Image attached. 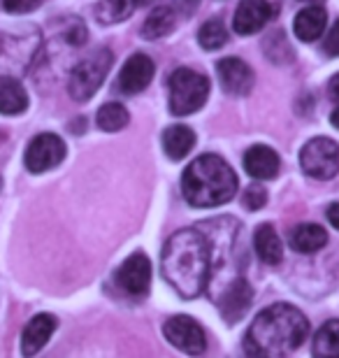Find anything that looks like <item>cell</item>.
<instances>
[{
  "label": "cell",
  "instance_id": "cell-1",
  "mask_svg": "<svg viewBox=\"0 0 339 358\" xmlns=\"http://www.w3.org/2000/svg\"><path fill=\"white\" fill-rule=\"evenodd\" d=\"M237 221L230 217L207 221L177 231L163 249V277L179 296H200L214 275V268L226 263L237 238Z\"/></svg>",
  "mask_w": 339,
  "mask_h": 358
},
{
  "label": "cell",
  "instance_id": "cell-2",
  "mask_svg": "<svg viewBox=\"0 0 339 358\" xmlns=\"http://www.w3.org/2000/svg\"><path fill=\"white\" fill-rule=\"evenodd\" d=\"M309 333V321L298 307L277 303L263 310L244 335V352L249 358H286Z\"/></svg>",
  "mask_w": 339,
  "mask_h": 358
},
{
  "label": "cell",
  "instance_id": "cell-3",
  "mask_svg": "<svg viewBox=\"0 0 339 358\" xmlns=\"http://www.w3.org/2000/svg\"><path fill=\"white\" fill-rule=\"evenodd\" d=\"M182 191L193 207H200V210L219 207L235 198L237 175L221 156L203 154L186 168L182 177Z\"/></svg>",
  "mask_w": 339,
  "mask_h": 358
},
{
  "label": "cell",
  "instance_id": "cell-4",
  "mask_svg": "<svg viewBox=\"0 0 339 358\" xmlns=\"http://www.w3.org/2000/svg\"><path fill=\"white\" fill-rule=\"evenodd\" d=\"M209 96V80L191 68H179L170 77V110L177 117L198 112Z\"/></svg>",
  "mask_w": 339,
  "mask_h": 358
},
{
  "label": "cell",
  "instance_id": "cell-5",
  "mask_svg": "<svg viewBox=\"0 0 339 358\" xmlns=\"http://www.w3.org/2000/svg\"><path fill=\"white\" fill-rule=\"evenodd\" d=\"M114 56L110 49H98L91 56H86L84 61H79L70 73V82H68V93L72 100L77 103H84L91 96H96V91L100 89V84L105 82L107 73H110Z\"/></svg>",
  "mask_w": 339,
  "mask_h": 358
},
{
  "label": "cell",
  "instance_id": "cell-6",
  "mask_svg": "<svg viewBox=\"0 0 339 358\" xmlns=\"http://www.w3.org/2000/svg\"><path fill=\"white\" fill-rule=\"evenodd\" d=\"M300 166L314 179H333L339 173V145L330 138L309 140L300 152Z\"/></svg>",
  "mask_w": 339,
  "mask_h": 358
},
{
  "label": "cell",
  "instance_id": "cell-7",
  "mask_svg": "<svg viewBox=\"0 0 339 358\" xmlns=\"http://www.w3.org/2000/svg\"><path fill=\"white\" fill-rule=\"evenodd\" d=\"M163 335L172 347H177L179 352H184L189 356H200V354H205V349H207V338L203 333V326H200L196 319L186 317V314H177V317L165 321Z\"/></svg>",
  "mask_w": 339,
  "mask_h": 358
},
{
  "label": "cell",
  "instance_id": "cell-8",
  "mask_svg": "<svg viewBox=\"0 0 339 358\" xmlns=\"http://www.w3.org/2000/svg\"><path fill=\"white\" fill-rule=\"evenodd\" d=\"M63 159H66V142L54 133H42L33 138L24 154L26 168L35 175L56 168Z\"/></svg>",
  "mask_w": 339,
  "mask_h": 358
},
{
  "label": "cell",
  "instance_id": "cell-9",
  "mask_svg": "<svg viewBox=\"0 0 339 358\" xmlns=\"http://www.w3.org/2000/svg\"><path fill=\"white\" fill-rule=\"evenodd\" d=\"M114 282L128 296H144L151 284V263L142 252H135L133 256L121 263V268L114 275Z\"/></svg>",
  "mask_w": 339,
  "mask_h": 358
},
{
  "label": "cell",
  "instance_id": "cell-10",
  "mask_svg": "<svg viewBox=\"0 0 339 358\" xmlns=\"http://www.w3.org/2000/svg\"><path fill=\"white\" fill-rule=\"evenodd\" d=\"M216 73H219L223 91L230 96H247L254 89V70L235 56H228V59L216 63Z\"/></svg>",
  "mask_w": 339,
  "mask_h": 358
},
{
  "label": "cell",
  "instance_id": "cell-11",
  "mask_svg": "<svg viewBox=\"0 0 339 358\" xmlns=\"http://www.w3.org/2000/svg\"><path fill=\"white\" fill-rule=\"evenodd\" d=\"M251 300H254V291H251L249 282L244 277H235L233 282L221 291V298H219L221 317L226 319L228 324H235V321H240L244 314H247Z\"/></svg>",
  "mask_w": 339,
  "mask_h": 358
},
{
  "label": "cell",
  "instance_id": "cell-12",
  "mask_svg": "<svg viewBox=\"0 0 339 358\" xmlns=\"http://www.w3.org/2000/svg\"><path fill=\"white\" fill-rule=\"evenodd\" d=\"M154 61L147 54H133L119 73V89L128 96H135V93L149 87L151 80H154Z\"/></svg>",
  "mask_w": 339,
  "mask_h": 358
},
{
  "label": "cell",
  "instance_id": "cell-13",
  "mask_svg": "<svg viewBox=\"0 0 339 358\" xmlns=\"http://www.w3.org/2000/svg\"><path fill=\"white\" fill-rule=\"evenodd\" d=\"M59 326V321L52 314H38L26 324L24 333H21V354L24 356H35L47 347V342L52 340V335Z\"/></svg>",
  "mask_w": 339,
  "mask_h": 358
},
{
  "label": "cell",
  "instance_id": "cell-14",
  "mask_svg": "<svg viewBox=\"0 0 339 358\" xmlns=\"http://www.w3.org/2000/svg\"><path fill=\"white\" fill-rule=\"evenodd\" d=\"M272 17V7L268 0H242L237 5L233 28L240 35H254L268 24Z\"/></svg>",
  "mask_w": 339,
  "mask_h": 358
},
{
  "label": "cell",
  "instance_id": "cell-15",
  "mask_svg": "<svg viewBox=\"0 0 339 358\" xmlns=\"http://www.w3.org/2000/svg\"><path fill=\"white\" fill-rule=\"evenodd\" d=\"M244 170L254 179H272L279 173V154L268 145H254L244 154Z\"/></svg>",
  "mask_w": 339,
  "mask_h": 358
},
{
  "label": "cell",
  "instance_id": "cell-16",
  "mask_svg": "<svg viewBox=\"0 0 339 358\" xmlns=\"http://www.w3.org/2000/svg\"><path fill=\"white\" fill-rule=\"evenodd\" d=\"M326 26H328V14L319 5L305 7L302 12H298V17L293 21V31L302 42L319 40L323 31H326Z\"/></svg>",
  "mask_w": 339,
  "mask_h": 358
},
{
  "label": "cell",
  "instance_id": "cell-17",
  "mask_svg": "<svg viewBox=\"0 0 339 358\" xmlns=\"http://www.w3.org/2000/svg\"><path fill=\"white\" fill-rule=\"evenodd\" d=\"M196 147V133L189 126H170L163 133V152L168 154L170 161H182L184 156L191 154V149Z\"/></svg>",
  "mask_w": 339,
  "mask_h": 358
},
{
  "label": "cell",
  "instance_id": "cell-18",
  "mask_svg": "<svg viewBox=\"0 0 339 358\" xmlns=\"http://www.w3.org/2000/svg\"><path fill=\"white\" fill-rule=\"evenodd\" d=\"M254 247H256V254L258 259L268 266H277L284 259V247H281V240L274 226L270 224H263L256 228V235H254Z\"/></svg>",
  "mask_w": 339,
  "mask_h": 358
},
{
  "label": "cell",
  "instance_id": "cell-19",
  "mask_svg": "<svg viewBox=\"0 0 339 358\" xmlns=\"http://www.w3.org/2000/svg\"><path fill=\"white\" fill-rule=\"evenodd\" d=\"M328 233L319 224H300L291 233V247L300 254H314L326 247Z\"/></svg>",
  "mask_w": 339,
  "mask_h": 358
},
{
  "label": "cell",
  "instance_id": "cell-20",
  "mask_svg": "<svg viewBox=\"0 0 339 358\" xmlns=\"http://www.w3.org/2000/svg\"><path fill=\"white\" fill-rule=\"evenodd\" d=\"M28 107V93L21 84L10 77V80H0V114L14 117V114L26 112Z\"/></svg>",
  "mask_w": 339,
  "mask_h": 358
},
{
  "label": "cell",
  "instance_id": "cell-21",
  "mask_svg": "<svg viewBox=\"0 0 339 358\" xmlns=\"http://www.w3.org/2000/svg\"><path fill=\"white\" fill-rule=\"evenodd\" d=\"M314 358H339V319L326 321L314 335Z\"/></svg>",
  "mask_w": 339,
  "mask_h": 358
},
{
  "label": "cell",
  "instance_id": "cell-22",
  "mask_svg": "<svg viewBox=\"0 0 339 358\" xmlns=\"http://www.w3.org/2000/svg\"><path fill=\"white\" fill-rule=\"evenodd\" d=\"M142 5V0H100L96 5V19L100 24H119L128 19Z\"/></svg>",
  "mask_w": 339,
  "mask_h": 358
},
{
  "label": "cell",
  "instance_id": "cell-23",
  "mask_svg": "<svg viewBox=\"0 0 339 358\" xmlns=\"http://www.w3.org/2000/svg\"><path fill=\"white\" fill-rule=\"evenodd\" d=\"M175 24H177V17L170 7H156L147 17V21H144L142 35L147 40H158V38H163V35H168L172 28H175Z\"/></svg>",
  "mask_w": 339,
  "mask_h": 358
},
{
  "label": "cell",
  "instance_id": "cell-24",
  "mask_svg": "<svg viewBox=\"0 0 339 358\" xmlns=\"http://www.w3.org/2000/svg\"><path fill=\"white\" fill-rule=\"evenodd\" d=\"M128 110L124 105L119 103H107L98 110V117H96V124L100 131L105 133H117V131H124L128 126Z\"/></svg>",
  "mask_w": 339,
  "mask_h": 358
},
{
  "label": "cell",
  "instance_id": "cell-25",
  "mask_svg": "<svg viewBox=\"0 0 339 358\" xmlns=\"http://www.w3.org/2000/svg\"><path fill=\"white\" fill-rule=\"evenodd\" d=\"M198 42L203 45V49L207 52H216V49H221L223 45L228 42V31L226 26H223L221 19H209L203 24L198 33Z\"/></svg>",
  "mask_w": 339,
  "mask_h": 358
},
{
  "label": "cell",
  "instance_id": "cell-26",
  "mask_svg": "<svg viewBox=\"0 0 339 358\" xmlns=\"http://www.w3.org/2000/svg\"><path fill=\"white\" fill-rule=\"evenodd\" d=\"M265 203H268V191H265L261 184H251L249 189L244 191V207H247V210H261Z\"/></svg>",
  "mask_w": 339,
  "mask_h": 358
},
{
  "label": "cell",
  "instance_id": "cell-27",
  "mask_svg": "<svg viewBox=\"0 0 339 358\" xmlns=\"http://www.w3.org/2000/svg\"><path fill=\"white\" fill-rule=\"evenodd\" d=\"M40 5V0H3V7L12 14H24L31 12Z\"/></svg>",
  "mask_w": 339,
  "mask_h": 358
},
{
  "label": "cell",
  "instance_id": "cell-28",
  "mask_svg": "<svg viewBox=\"0 0 339 358\" xmlns=\"http://www.w3.org/2000/svg\"><path fill=\"white\" fill-rule=\"evenodd\" d=\"M323 49H326V54H330V56H339V21H335V26L328 31Z\"/></svg>",
  "mask_w": 339,
  "mask_h": 358
},
{
  "label": "cell",
  "instance_id": "cell-29",
  "mask_svg": "<svg viewBox=\"0 0 339 358\" xmlns=\"http://www.w3.org/2000/svg\"><path fill=\"white\" fill-rule=\"evenodd\" d=\"M328 221L339 231V203H333L328 207Z\"/></svg>",
  "mask_w": 339,
  "mask_h": 358
},
{
  "label": "cell",
  "instance_id": "cell-30",
  "mask_svg": "<svg viewBox=\"0 0 339 358\" xmlns=\"http://www.w3.org/2000/svg\"><path fill=\"white\" fill-rule=\"evenodd\" d=\"M328 93H330V98L337 100V103H339V73L333 77V80L328 82Z\"/></svg>",
  "mask_w": 339,
  "mask_h": 358
},
{
  "label": "cell",
  "instance_id": "cell-31",
  "mask_svg": "<svg viewBox=\"0 0 339 358\" xmlns=\"http://www.w3.org/2000/svg\"><path fill=\"white\" fill-rule=\"evenodd\" d=\"M330 121H333V126H335V128H339V107L333 112V117H330Z\"/></svg>",
  "mask_w": 339,
  "mask_h": 358
},
{
  "label": "cell",
  "instance_id": "cell-32",
  "mask_svg": "<svg viewBox=\"0 0 339 358\" xmlns=\"http://www.w3.org/2000/svg\"><path fill=\"white\" fill-rule=\"evenodd\" d=\"M302 3H321V0H302Z\"/></svg>",
  "mask_w": 339,
  "mask_h": 358
},
{
  "label": "cell",
  "instance_id": "cell-33",
  "mask_svg": "<svg viewBox=\"0 0 339 358\" xmlns=\"http://www.w3.org/2000/svg\"><path fill=\"white\" fill-rule=\"evenodd\" d=\"M186 3H198V0H186Z\"/></svg>",
  "mask_w": 339,
  "mask_h": 358
}]
</instances>
